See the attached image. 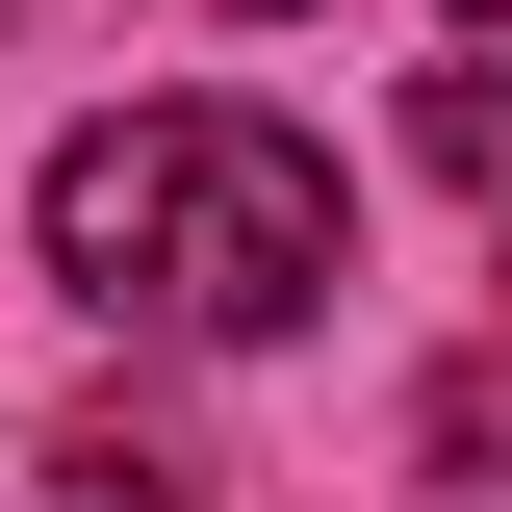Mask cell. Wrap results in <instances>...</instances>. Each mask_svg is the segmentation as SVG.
Masks as SVG:
<instances>
[{"instance_id": "6da1fadb", "label": "cell", "mask_w": 512, "mask_h": 512, "mask_svg": "<svg viewBox=\"0 0 512 512\" xmlns=\"http://www.w3.org/2000/svg\"><path fill=\"white\" fill-rule=\"evenodd\" d=\"M52 282L103 333H180V359H256V333H308L359 282V205L282 103H128L52 154Z\"/></svg>"}, {"instance_id": "7a4b0ae2", "label": "cell", "mask_w": 512, "mask_h": 512, "mask_svg": "<svg viewBox=\"0 0 512 512\" xmlns=\"http://www.w3.org/2000/svg\"><path fill=\"white\" fill-rule=\"evenodd\" d=\"M52 512H205V461H180V436H154V410L103 384V410L52 436Z\"/></svg>"}, {"instance_id": "3957f363", "label": "cell", "mask_w": 512, "mask_h": 512, "mask_svg": "<svg viewBox=\"0 0 512 512\" xmlns=\"http://www.w3.org/2000/svg\"><path fill=\"white\" fill-rule=\"evenodd\" d=\"M436 180H487V205H512V77H487V52L436 77Z\"/></svg>"}, {"instance_id": "277c9868", "label": "cell", "mask_w": 512, "mask_h": 512, "mask_svg": "<svg viewBox=\"0 0 512 512\" xmlns=\"http://www.w3.org/2000/svg\"><path fill=\"white\" fill-rule=\"evenodd\" d=\"M461 26H512V0H461Z\"/></svg>"}, {"instance_id": "5b68a950", "label": "cell", "mask_w": 512, "mask_h": 512, "mask_svg": "<svg viewBox=\"0 0 512 512\" xmlns=\"http://www.w3.org/2000/svg\"><path fill=\"white\" fill-rule=\"evenodd\" d=\"M0 26H26V0H0Z\"/></svg>"}]
</instances>
